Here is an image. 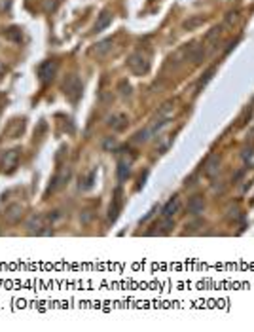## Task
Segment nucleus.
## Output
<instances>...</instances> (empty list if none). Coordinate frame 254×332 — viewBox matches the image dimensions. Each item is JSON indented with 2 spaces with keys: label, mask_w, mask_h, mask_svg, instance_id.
<instances>
[{
  "label": "nucleus",
  "mask_w": 254,
  "mask_h": 332,
  "mask_svg": "<svg viewBox=\"0 0 254 332\" xmlns=\"http://www.w3.org/2000/svg\"><path fill=\"white\" fill-rule=\"evenodd\" d=\"M112 38H106V40H101V42L95 44V48H93V55H97V57H104L110 50H112Z\"/></svg>",
  "instance_id": "ddd939ff"
},
{
  "label": "nucleus",
  "mask_w": 254,
  "mask_h": 332,
  "mask_svg": "<svg viewBox=\"0 0 254 332\" xmlns=\"http://www.w3.org/2000/svg\"><path fill=\"white\" fill-rule=\"evenodd\" d=\"M218 163H220V159L218 156H211V158L207 159V163H205V167H203V171L207 177H214V175L218 173Z\"/></svg>",
  "instance_id": "dca6fc26"
},
{
  "label": "nucleus",
  "mask_w": 254,
  "mask_h": 332,
  "mask_svg": "<svg viewBox=\"0 0 254 332\" xmlns=\"http://www.w3.org/2000/svg\"><path fill=\"white\" fill-rule=\"evenodd\" d=\"M124 209V198H122V188H116L114 192L112 203H110V209H108V222H116V218L120 217Z\"/></svg>",
  "instance_id": "0eeeda50"
},
{
  "label": "nucleus",
  "mask_w": 254,
  "mask_h": 332,
  "mask_svg": "<svg viewBox=\"0 0 254 332\" xmlns=\"http://www.w3.org/2000/svg\"><path fill=\"white\" fill-rule=\"evenodd\" d=\"M25 215V207L21 205V203H12L10 207H6V211H4V218H6V222H10V224H17L21 218Z\"/></svg>",
  "instance_id": "6e6552de"
},
{
  "label": "nucleus",
  "mask_w": 254,
  "mask_h": 332,
  "mask_svg": "<svg viewBox=\"0 0 254 332\" xmlns=\"http://www.w3.org/2000/svg\"><path fill=\"white\" fill-rule=\"evenodd\" d=\"M4 36L8 38V40H14V42H21V29H17V27H10V29L4 30Z\"/></svg>",
  "instance_id": "6ab92c4d"
},
{
  "label": "nucleus",
  "mask_w": 254,
  "mask_h": 332,
  "mask_svg": "<svg viewBox=\"0 0 254 332\" xmlns=\"http://www.w3.org/2000/svg\"><path fill=\"white\" fill-rule=\"evenodd\" d=\"M110 23H112V12H110V10H102L101 15L97 17V21H95V25H93V30H95V32H101V30L106 29Z\"/></svg>",
  "instance_id": "9b49d317"
},
{
  "label": "nucleus",
  "mask_w": 254,
  "mask_h": 332,
  "mask_svg": "<svg viewBox=\"0 0 254 332\" xmlns=\"http://www.w3.org/2000/svg\"><path fill=\"white\" fill-rule=\"evenodd\" d=\"M127 67H129L131 73L137 74V76L148 74V71H150V55L146 51H142V50H137L127 57Z\"/></svg>",
  "instance_id": "f257e3e1"
},
{
  "label": "nucleus",
  "mask_w": 254,
  "mask_h": 332,
  "mask_svg": "<svg viewBox=\"0 0 254 332\" xmlns=\"http://www.w3.org/2000/svg\"><path fill=\"white\" fill-rule=\"evenodd\" d=\"M118 89H120V93H122L124 97H131V84H129L127 80H122V82L118 84Z\"/></svg>",
  "instance_id": "412c9836"
},
{
  "label": "nucleus",
  "mask_w": 254,
  "mask_h": 332,
  "mask_svg": "<svg viewBox=\"0 0 254 332\" xmlns=\"http://www.w3.org/2000/svg\"><path fill=\"white\" fill-rule=\"evenodd\" d=\"M106 126L112 128L114 131H124L127 128V116L126 114H112L106 120Z\"/></svg>",
  "instance_id": "f8f14e48"
},
{
  "label": "nucleus",
  "mask_w": 254,
  "mask_h": 332,
  "mask_svg": "<svg viewBox=\"0 0 254 332\" xmlns=\"http://www.w3.org/2000/svg\"><path fill=\"white\" fill-rule=\"evenodd\" d=\"M82 89H84V86H82L80 76L78 74H69L65 84H63V91H65L67 99L71 102H78L80 97H82Z\"/></svg>",
  "instance_id": "f03ea898"
},
{
  "label": "nucleus",
  "mask_w": 254,
  "mask_h": 332,
  "mask_svg": "<svg viewBox=\"0 0 254 332\" xmlns=\"http://www.w3.org/2000/svg\"><path fill=\"white\" fill-rule=\"evenodd\" d=\"M95 173H97V171H91V173L87 175V179L84 180L85 184H82V186H80V190H89V188L93 186V180H95Z\"/></svg>",
  "instance_id": "5701e85b"
},
{
  "label": "nucleus",
  "mask_w": 254,
  "mask_h": 332,
  "mask_svg": "<svg viewBox=\"0 0 254 332\" xmlns=\"http://www.w3.org/2000/svg\"><path fill=\"white\" fill-rule=\"evenodd\" d=\"M207 55V51H205V46L201 44H190L188 48H186V57L190 59L192 63H201L203 59Z\"/></svg>",
  "instance_id": "1a4fd4ad"
},
{
  "label": "nucleus",
  "mask_w": 254,
  "mask_h": 332,
  "mask_svg": "<svg viewBox=\"0 0 254 332\" xmlns=\"http://www.w3.org/2000/svg\"><path fill=\"white\" fill-rule=\"evenodd\" d=\"M57 74V61H44L38 67V78L42 84H50Z\"/></svg>",
  "instance_id": "423d86ee"
},
{
  "label": "nucleus",
  "mask_w": 254,
  "mask_h": 332,
  "mask_svg": "<svg viewBox=\"0 0 254 332\" xmlns=\"http://www.w3.org/2000/svg\"><path fill=\"white\" fill-rule=\"evenodd\" d=\"M220 36H222V27H220V25H216V27H212V29L207 32V36H205V44H216Z\"/></svg>",
  "instance_id": "f3484780"
},
{
  "label": "nucleus",
  "mask_w": 254,
  "mask_h": 332,
  "mask_svg": "<svg viewBox=\"0 0 254 332\" xmlns=\"http://www.w3.org/2000/svg\"><path fill=\"white\" fill-rule=\"evenodd\" d=\"M19 158H21V150L19 148H12V150H6L4 156H2V171L4 173H14L19 165Z\"/></svg>",
  "instance_id": "7ed1b4c3"
},
{
  "label": "nucleus",
  "mask_w": 254,
  "mask_h": 332,
  "mask_svg": "<svg viewBox=\"0 0 254 332\" xmlns=\"http://www.w3.org/2000/svg\"><path fill=\"white\" fill-rule=\"evenodd\" d=\"M178 209H180V198H178V196H173L169 202L163 205V209H161V217L173 218L177 213H178Z\"/></svg>",
  "instance_id": "9d476101"
},
{
  "label": "nucleus",
  "mask_w": 254,
  "mask_h": 332,
  "mask_svg": "<svg viewBox=\"0 0 254 332\" xmlns=\"http://www.w3.org/2000/svg\"><path fill=\"white\" fill-rule=\"evenodd\" d=\"M129 175H131V159L126 161V159H122L120 163H118V180H127L129 179Z\"/></svg>",
  "instance_id": "2eb2a0df"
},
{
  "label": "nucleus",
  "mask_w": 254,
  "mask_h": 332,
  "mask_svg": "<svg viewBox=\"0 0 254 332\" xmlns=\"http://www.w3.org/2000/svg\"><path fill=\"white\" fill-rule=\"evenodd\" d=\"M4 73H6V65H4V61H0V76Z\"/></svg>",
  "instance_id": "393cba45"
},
{
  "label": "nucleus",
  "mask_w": 254,
  "mask_h": 332,
  "mask_svg": "<svg viewBox=\"0 0 254 332\" xmlns=\"http://www.w3.org/2000/svg\"><path fill=\"white\" fill-rule=\"evenodd\" d=\"M203 209H205V202H203V198H201V196H194V198H190V202H188V213H192V215H199V213H203Z\"/></svg>",
  "instance_id": "4468645a"
},
{
  "label": "nucleus",
  "mask_w": 254,
  "mask_h": 332,
  "mask_svg": "<svg viewBox=\"0 0 254 332\" xmlns=\"http://www.w3.org/2000/svg\"><path fill=\"white\" fill-rule=\"evenodd\" d=\"M71 167H61L59 171H57V175L53 177V180H51V184L48 186V190H46V196H50V194H53V192H57L59 188H63L67 182H69V179H71Z\"/></svg>",
  "instance_id": "39448f33"
},
{
  "label": "nucleus",
  "mask_w": 254,
  "mask_h": 332,
  "mask_svg": "<svg viewBox=\"0 0 254 332\" xmlns=\"http://www.w3.org/2000/svg\"><path fill=\"white\" fill-rule=\"evenodd\" d=\"M48 226H46V217L42 215H30L27 220V230L28 233H32V235H50L51 230H46Z\"/></svg>",
  "instance_id": "20e7f679"
},
{
  "label": "nucleus",
  "mask_w": 254,
  "mask_h": 332,
  "mask_svg": "<svg viewBox=\"0 0 254 332\" xmlns=\"http://www.w3.org/2000/svg\"><path fill=\"white\" fill-rule=\"evenodd\" d=\"M116 146H118V143H116V139H114V137H106V139H104V143H102V148H104L106 152L116 150Z\"/></svg>",
  "instance_id": "4be33fe9"
},
{
  "label": "nucleus",
  "mask_w": 254,
  "mask_h": 332,
  "mask_svg": "<svg viewBox=\"0 0 254 332\" xmlns=\"http://www.w3.org/2000/svg\"><path fill=\"white\" fill-rule=\"evenodd\" d=\"M237 19H239V10H235V12H229V14L226 15V25H233Z\"/></svg>",
  "instance_id": "b1692460"
},
{
  "label": "nucleus",
  "mask_w": 254,
  "mask_h": 332,
  "mask_svg": "<svg viewBox=\"0 0 254 332\" xmlns=\"http://www.w3.org/2000/svg\"><path fill=\"white\" fill-rule=\"evenodd\" d=\"M214 73H216V67H211V69H209L207 73H205V74H203V76H201V80H199V82H198V87H196V89H198V93H199V91H201V89H203V87L207 86L209 82H211L212 76H214Z\"/></svg>",
  "instance_id": "a211bd4d"
},
{
  "label": "nucleus",
  "mask_w": 254,
  "mask_h": 332,
  "mask_svg": "<svg viewBox=\"0 0 254 332\" xmlns=\"http://www.w3.org/2000/svg\"><path fill=\"white\" fill-rule=\"evenodd\" d=\"M203 21H205V17H203V15H194L192 19L184 21V29H188V30L196 29V27H199V25H201Z\"/></svg>",
  "instance_id": "aec40b11"
}]
</instances>
